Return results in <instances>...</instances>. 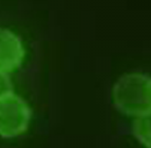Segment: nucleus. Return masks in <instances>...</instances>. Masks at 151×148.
<instances>
[{
  "label": "nucleus",
  "instance_id": "1",
  "mask_svg": "<svg viewBox=\"0 0 151 148\" xmlns=\"http://www.w3.org/2000/svg\"><path fill=\"white\" fill-rule=\"evenodd\" d=\"M115 107L122 114L139 117L151 113V76L128 73L115 83L113 89Z\"/></svg>",
  "mask_w": 151,
  "mask_h": 148
},
{
  "label": "nucleus",
  "instance_id": "2",
  "mask_svg": "<svg viewBox=\"0 0 151 148\" xmlns=\"http://www.w3.org/2000/svg\"><path fill=\"white\" fill-rule=\"evenodd\" d=\"M31 108L13 91L0 96V137L16 138L29 128Z\"/></svg>",
  "mask_w": 151,
  "mask_h": 148
},
{
  "label": "nucleus",
  "instance_id": "3",
  "mask_svg": "<svg viewBox=\"0 0 151 148\" xmlns=\"http://www.w3.org/2000/svg\"><path fill=\"white\" fill-rule=\"evenodd\" d=\"M23 43L9 29L0 28V72L9 73L21 66L24 60Z\"/></svg>",
  "mask_w": 151,
  "mask_h": 148
},
{
  "label": "nucleus",
  "instance_id": "4",
  "mask_svg": "<svg viewBox=\"0 0 151 148\" xmlns=\"http://www.w3.org/2000/svg\"><path fill=\"white\" fill-rule=\"evenodd\" d=\"M132 134L145 148H151V113L134 117L132 122Z\"/></svg>",
  "mask_w": 151,
  "mask_h": 148
},
{
  "label": "nucleus",
  "instance_id": "5",
  "mask_svg": "<svg viewBox=\"0 0 151 148\" xmlns=\"http://www.w3.org/2000/svg\"><path fill=\"white\" fill-rule=\"evenodd\" d=\"M12 91V84L7 73L0 72V96Z\"/></svg>",
  "mask_w": 151,
  "mask_h": 148
}]
</instances>
